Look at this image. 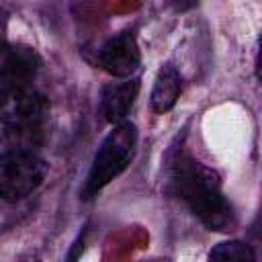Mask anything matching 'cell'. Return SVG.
<instances>
[{"label":"cell","instance_id":"obj_1","mask_svg":"<svg viewBox=\"0 0 262 262\" xmlns=\"http://www.w3.org/2000/svg\"><path fill=\"white\" fill-rule=\"evenodd\" d=\"M166 184L209 229L231 231L235 227V213L221 190L219 174L192 158L184 147L170 149L166 158Z\"/></svg>","mask_w":262,"mask_h":262},{"label":"cell","instance_id":"obj_2","mask_svg":"<svg viewBox=\"0 0 262 262\" xmlns=\"http://www.w3.org/2000/svg\"><path fill=\"white\" fill-rule=\"evenodd\" d=\"M49 102L33 86L2 96V139L6 149L35 151L47 133Z\"/></svg>","mask_w":262,"mask_h":262},{"label":"cell","instance_id":"obj_3","mask_svg":"<svg viewBox=\"0 0 262 262\" xmlns=\"http://www.w3.org/2000/svg\"><path fill=\"white\" fill-rule=\"evenodd\" d=\"M137 149V127L131 121L113 125L102 143L98 145L90 164L88 176L82 184L80 196L84 201L94 199L106 184L121 176L133 162Z\"/></svg>","mask_w":262,"mask_h":262},{"label":"cell","instance_id":"obj_4","mask_svg":"<svg viewBox=\"0 0 262 262\" xmlns=\"http://www.w3.org/2000/svg\"><path fill=\"white\" fill-rule=\"evenodd\" d=\"M47 162L29 149H4L0 158V194L6 203H16L33 194L47 176Z\"/></svg>","mask_w":262,"mask_h":262},{"label":"cell","instance_id":"obj_5","mask_svg":"<svg viewBox=\"0 0 262 262\" xmlns=\"http://www.w3.org/2000/svg\"><path fill=\"white\" fill-rule=\"evenodd\" d=\"M41 68L39 53L23 43H6L2 49V96L31 88L33 78Z\"/></svg>","mask_w":262,"mask_h":262},{"label":"cell","instance_id":"obj_6","mask_svg":"<svg viewBox=\"0 0 262 262\" xmlns=\"http://www.w3.org/2000/svg\"><path fill=\"white\" fill-rule=\"evenodd\" d=\"M98 61H100L102 70L108 72L111 76L129 80L141 63V51H139L135 33L129 29L115 33L100 47Z\"/></svg>","mask_w":262,"mask_h":262},{"label":"cell","instance_id":"obj_7","mask_svg":"<svg viewBox=\"0 0 262 262\" xmlns=\"http://www.w3.org/2000/svg\"><path fill=\"white\" fill-rule=\"evenodd\" d=\"M139 78H129L123 82H111L100 92V111L104 119L113 125L125 123L129 111L139 94Z\"/></svg>","mask_w":262,"mask_h":262},{"label":"cell","instance_id":"obj_8","mask_svg":"<svg viewBox=\"0 0 262 262\" xmlns=\"http://www.w3.org/2000/svg\"><path fill=\"white\" fill-rule=\"evenodd\" d=\"M180 90H182L180 72H178L172 63L162 66V68L158 70V74H156L154 88H151V94H149L151 111L158 113V115H164V113L172 111L174 104L178 102Z\"/></svg>","mask_w":262,"mask_h":262},{"label":"cell","instance_id":"obj_9","mask_svg":"<svg viewBox=\"0 0 262 262\" xmlns=\"http://www.w3.org/2000/svg\"><path fill=\"white\" fill-rule=\"evenodd\" d=\"M207 262H256V254L250 244L242 239H227L211 248Z\"/></svg>","mask_w":262,"mask_h":262},{"label":"cell","instance_id":"obj_10","mask_svg":"<svg viewBox=\"0 0 262 262\" xmlns=\"http://www.w3.org/2000/svg\"><path fill=\"white\" fill-rule=\"evenodd\" d=\"M254 74L258 78V82H262V35L258 39V47H256V59H254Z\"/></svg>","mask_w":262,"mask_h":262}]
</instances>
